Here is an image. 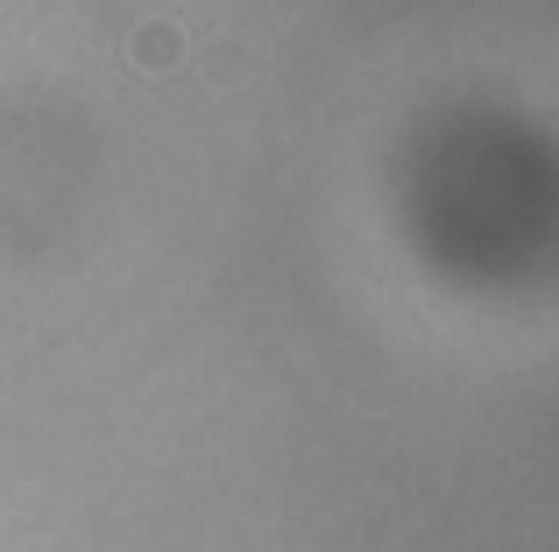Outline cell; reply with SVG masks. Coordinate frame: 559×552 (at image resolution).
Segmentation results:
<instances>
[{"mask_svg":"<svg viewBox=\"0 0 559 552\" xmlns=\"http://www.w3.org/2000/svg\"><path fill=\"white\" fill-rule=\"evenodd\" d=\"M128 50H135V64H142V71H178V57H185V36H178L170 22H142Z\"/></svg>","mask_w":559,"mask_h":552,"instance_id":"obj_1","label":"cell"}]
</instances>
